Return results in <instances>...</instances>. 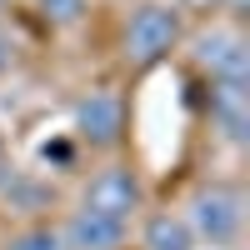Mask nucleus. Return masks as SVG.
I'll return each mask as SVG.
<instances>
[{
  "label": "nucleus",
  "mask_w": 250,
  "mask_h": 250,
  "mask_svg": "<svg viewBox=\"0 0 250 250\" xmlns=\"http://www.w3.org/2000/svg\"><path fill=\"white\" fill-rule=\"evenodd\" d=\"M185 5H200V10H230V15H240V10H245V0H185Z\"/></svg>",
  "instance_id": "obj_12"
},
{
  "label": "nucleus",
  "mask_w": 250,
  "mask_h": 250,
  "mask_svg": "<svg viewBox=\"0 0 250 250\" xmlns=\"http://www.w3.org/2000/svg\"><path fill=\"white\" fill-rule=\"evenodd\" d=\"M195 65L210 75V90H250V45L235 25H210L195 35Z\"/></svg>",
  "instance_id": "obj_3"
},
{
  "label": "nucleus",
  "mask_w": 250,
  "mask_h": 250,
  "mask_svg": "<svg viewBox=\"0 0 250 250\" xmlns=\"http://www.w3.org/2000/svg\"><path fill=\"white\" fill-rule=\"evenodd\" d=\"M125 130V100L115 90H85L75 100V140L80 145H95V150H110Z\"/></svg>",
  "instance_id": "obj_5"
},
{
  "label": "nucleus",
  "mask_w": 250,
  "mask_h": 250,
  "mask_svg": "<svg viewBox=\"0 0 250 250\" xmlns=\"http://www.w3.org/2000/svg\"><path fill=\"white\" fill-rule=\"evenodd\" d=\"M60 240L65 250H120L130 240V225L125 220H110V215H95V210H70L65 225H60Z\"/></svg>",
  "instance_id": "obj_6"
},
{
  "label": "nucleus",
  "mask_w": 250,
  "mask_h": 250,
  "mask_svg": "<svg viewBox=\"0 0 250 250\" xmlns=\"http://www.w3.org/2000/svg\"><path fill=\"white\" fill-rule=\"evenodd\" d=\"M35 10H40V20H45L50 30H70V25L85 20L90 0H35Z\"/></svg>",
  "instance_id": "obj_9"
},
{
  "label": "nucleus",
  "mask_w": 250,
  "mask_h": 250,
  "mask_svg": "<svg viewBox=\"0 0 250 250\" xmlns=\"http://www.w3.org/2000/svg\"><path fill=\"white\" fill-rule=\"evenodd\" d=\"M185 225L210 250H230L245 230V195L235 185H200L185 205Z\"/></svg>",
  "instance_id": "obj_2"
},
{
  "label": "nucleus",
  "mask_w": 250,
  "mask_h": 250,
  "mask_svg": "<svg viewBox=\"0 0 250 250\" xmlns=\"http://www.w3.org/2000/svg\"><path fill=\"white\" fill-rule=\"evenodd\" d=\"M40 155H45V165L55 160L60 170H70V165H75V140H55V145L45 140V145H40Z\"/></svg>",
  "instance_id": "obj_11"
},
{
  "label": "nucleus",
  "mask_w": 250,
  "mask_h": 250,
  "mask_svg": "<svg viewBox=\"0 0 250 250\" xmlns=\"http://www.w3.org/2000/svg\"><path fill=\"white\" fill-rule=\"evenodd\" d=\"M125 60L130 65H160L165 55H170L180 45V5H170V0H140V5L130 10V20H125Z\"/></svg>",
  "instance_id": "obj_1"
},
{
  "label": "nucleus",
  "mask_w": 250,
  "mask_h": 250,
  "mask_svg": "<svg viewBox=\"0 0 250 250\" xmlns=\"http://www.w3.org/2000/svg\"><path fill=\"white\" fill-rule=\"evenodd\" d=\"M205 250H210V245H205Z\"/></svg>",
  "instance_id": "obj_14"
},
{
  "label": "nucleus",
  "mask_w": 250,
  "mask_h": 250,
  "mask_svg": "<svg viewBox=\"0 0 250 250\" xmlns=\"http://www.w3.org/2000/svg\"><path fill=\"white\" fill-rule=\"evenodd\" d=\"M10 55H15V45H10V35L0 30V80H5V70H10Z\"/></svg>",
  "instance_id": "obj_13"
},
{
  "label": "nucleus",
  "mask_w": 250,
  "mask_h": 250,
  "mask_svg": "<svg viewBox=\"0 0 250 250\" xmlns=\"http://www.w3.org/2000/svg\"><path fill=\"white\" fill-rule=\"evenodd\" d=\"M5 250H65V240H60V225H25L5 240Z\"/></svg>",
  "instance_id": "obj_10"
},
{
  "label": "nucleus",
  "mask_w": 250,
  "mask_h": 250,
  "mask_svg": "<svg viewBox=\"0 0 250 250\" xmlns=\"http://www.w3.org/2000/svg\"><path fill=\"white\" fill-rule=\"evenodd\" d=\"M140 175H135V165H125V160H110V165H100V170L85 180V190H80V205L95 215H110V220H125L130 225L140 215Z\"/></svg>",
  "instance_id": "obj_4"
},
{
  "label": "nucleus",
  "mask_w": 250,
  "mask_h": 250,
  "mask_svg": "<svg viewBox=\"0 0 250 250\" xmlns=\"http://www.w3.org/2000/svg\"><path fill=\"white\" fill-rule=\"evenodd\" d=\"M210 120H215V130L230 145H245V130H250V100H245V90H210Z\"/></svg>",
  "instance_id": "obj_8"
},
{
  "label": "nucleus",
  "mask_w": 250,
  "mask_h": 250,
  "mask_svg": "<svg viewBox=\"0 0 250 250\" xmlns=\"http://www.w3.org/2000/svg\"><path fill=\"white\" fill-rule=\"evenodd\" d=\"M140 245L145 250H195V235H190L180 210H155L140 225Z\"/></svg>",
  "instance_id": "obj_7"
}]
</instances>
